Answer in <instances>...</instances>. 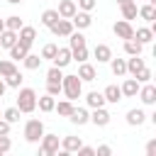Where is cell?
<instances>
[{
  "instance_id": "cell-1",
  "label": "cell",
  "mask_w": 156,
  "mask_h": 156,
  "mask_svg": "<svg viewBox=\"0 0 156 156\" xmlns=\"http://www.w3.org/2000/svg\"><path fill=\"white\" fill-rule=\"evenodd\" d=\"M37 107V93L32 88H22L17 95V110L20 112H32Z\"/></svg>"
},
{
  "instance_id": "cell-2",
  "label": "cell",
  "mask_w": 156,
  "mask_h": 156,
  "mask_svg": "<svg viewBox=\"0 0 156 156\" xmlns=\"http://www.w3.org/2000/svg\"><path fill=\"white\" fill-rule=\"evenodd\" d=\"M24 136H27V141H39L44 136V124L39 119H29L24 124Z\"/></svg>"
},
{
  "instance_id": "cell-3",
  "label": "cell",
  "mask_w": 156,
  "mask_h": 156,
  "mask_svg": "<svg viewBox=\"0 0 156 156\" xmlns=\"http://www.w3.org/2000/svg\"><path fill=\"white\" fill-rule=\"evenodd\" d=\"M61 88L66 90L68 100H76V98L80 95V78H78V76H66V78H63V85H61Z\"/></svg>"
},
{
  "instance_id": "cell-4",
  "label": "cell",
  "mask_w": 156,
  "mask_h": 156,
  "mask_svg": "<svg viewBox=\"0 0 156 156\" xmlns=\"http://www.w3.org/2000/svg\"><path fill=\"white\" fill-rule=\"evenodd\" d=\"M29 44H32V41H24V39H20V41H15V44L10 46V56H12L15 61H20V58H24V56H27V51H29Z\"/></svg>"
},
{
  "instance_id": "cell-5",
  "label": "cell",
  "mask_w": 156,
  "mask_h": 156,
  "mask_svg": "<svg viewBox=\"0 0 156 156\" xmlns=\"http://www.w3.org/2000/svg\"><path fill=\"white\" fill-rule=\"evenodd\" d=\"M115 34L117 37H122V39H132L134 37V29H132V24L127 22V20H122V22H115Z\"/></svg>"
},
{
  "instance_id": "cell-6",
  "label": "cell",
  "mask_w": 156,
  "mask_h": 156,
  "mask_svg": "<svg viewBox=\"0 0 156 156\" xmlns=\"http://www.w3.org/2000/svg\"><path fill=\"white\" fill-rule=\"evenodd\" d=\"M56 149H58V136H56V134H46L44 141H41V154L49 156V154H54Z\"/></svg>"
},
{
  "instance_id": "cell-7",
  "label": "cell",
  "mask_w": 156,
  "mask_h": 156,
  "mask_svg": "<svg viewBox=\"0 0 156 156\" xmlns=\"http://www.w3.org/2000/svg\"><path fill=\"white\" fill-rule=\"evenodd\" d=\"M51 29H54V34H71L73 32V22L71 20H56L54 24H51Z\"/></svg>"
},
{
  "instance_id": "cell-8",
  "label": "cell",
  "mask_w": 156,
  "mask_h": 156,
  "mask_svg": "<svg viewBox=\"0 0 156 156\" xmlns=\"http://www.w3.org/2000/svg\"><path fill=\"white\" fill-rule=\"evenodd\" d=\"M15 41H17V32H15V29H2V32H0V46L10 49Z\"/></svg>"
},
{
  "instance_id": "cell-9",
  "label": "cell",
  "mask_w": 156,
  "mask_h": 156,
  "mask_svg": "<svg viewBox=\"0 0 156 156\" xmlns=\"http://www.w3.org/2000/svg\"><path fill=\"white\" fill-rule=\"evenodd\" d=\"M71 61V49H56V54H54V66H66Z\"/></svg>"
},
{
  "instance_id": "cell-10",
  "label": "cell",
  "mask_w": 156,
  "mask_h": 156,
  "mask_svg": "<svg viewBox=\"0 0 156 156\" xmlns=\"http://www.w3.org/2000/svg\"><path fill=\"white\" fill-rule=\"evenodd\" d=\"M58 15H61V17H73V15H76V2H73V0H61Z\"/></svg>"
},
{
  "instance_id": "cell-11",
  "label": "cell",
  "mask_w": 156,
  "mask_h": 156,
  "mask_svg": "<svg viewBox=\"0 0 156 156\" xmlns=\"http://www.w3.org/2000/svg\"><path fill=\"white\" fill-rule=\"evenodd\" d=\"M93 122H95V124H100V127H102V124H107V122H110V112H107V110H102V107H95V112H93Z\"/></svg>"
},
{
  "instance_id": "cell-12",
  "label": "cell",
  "mask_w": 156,
  "mask_h": 156,
  "mask_svg": "<svg viewBox=\"0 0 156 156\" xmlns=\"http://www.w3.org/2000/svg\"><path fill=\"white\" fill-rule=\"evenodd\" d=\"M90 22H93V20H90L88 12H76V15H73V24L80 27V29H83V27H90Z\"/></svg>"
},
{
  "instance_id": "cell-13",
  "label": "cell",
  "mask_w": 156,
  "mask_h": 156,
  "mask_svg": "<svg viewBox=\"0 0 156 156\" xmlns=\"http://www.w3.org/2000/svg\"><path fill=\"white\" fill-rule=\"evenodd\" d=\"M95 56H98V61H110L112 58V51H110L107 44H98L95 46Z\"/></svg>"
},
{
  "instance_id": "cell-14",
  "label": "cell",
  "mask_w": 156,
  "mask_h": 156,
  "mask_svg": "<svg viewBox=\"0 0 156 156\" xmlns=\"http://www.w3.org/2000/svg\"><path fill=\"white\" fill-rule=\"evenodd\" d=\"M102 95H105V100H110V102H117V100L122 98V90H119L117 85H107Z\"/></svg>"
},
{
  "instance_id": "cell-15",
  "label": "cell",
  "mask_w": 156,
  "mask_h": 156,
  "mask_svg": "<svg viewBox=\"0 0 156 156\" xmlns=\"http://www.w3.org/2000/svg\"><path fill=\"white\" fill-rule=\"evenodd\" d=\"M71 122H73V124H85V122H88V112H85L83 107H78V110L73 107V112H71Z\"/></svg>"
},
{
  "instance_id": "cell-16",
  "label": "cell",
  "mask_w": 156,
  "mask_h": 156,
  "mask_svg": "<svg viewBox=\"0 0 156 156\" xmlns=\"http://www.w3.org/2000/svg\"><path fill=\"white\" fill-rule=\"evenodd\" d=\"M122 15H124L127 20L136 17V5H134V0H122Z\"/></svg>"
},
{
  "instance_id": "cell-17",
  "label": "cell",
  "mask_w": 156,
  "mask_h": 156,
  "mask_svg": "<svg viewBox=\"0 0 156 156\" xmlns=\"http://www.w3.org/2000/svg\"><path fill=\"white\" fill-rule=\"evenodd\" d=\"M78 78H83V80H93V78H95V68H93L90 63H83V66L78 68Z\"/></svg>"
},
{
  "instance_id": "cell-18",
  "label": "cell",
  "mask_w": 156,
  "mask_h": 156,
  "mask_svg": "<svg viewBox=\"0 0 156 156\" xmlns=\"http://www.w3.org/2000/svg\"><path fill=\"white\" fill-rule=\"evenodd\" d=\"M88 105H93V107H102V105H105V95L98 93V90L88 93Z\"/></svg>"
},
{
  "instance_id": "cell-19",
  "label": "cell",
  "mask_w": 156,
  "mask_h": 156,
  "mask_svg": "<svg viewBox=\"0 0 156 156\" xmlns=\"http://www.w3.org/2000/svg\"><path fill=\"white\" fill-rule=\"evenodd\" d=\"M37 102H39V110H44V112H51L54 105H56V102H54V95H49V93H46L44 98H39Z\"/></svg>"
},
{
  "instance_id": "cell-20",
  "label": "cell",
  "mask_w": 156,
  "mask_h": 156,
  "mask_svg": "<svg viewBox=\"0 0 156 156\" xmlns=\"http://www.w3.org/2000/svg\"><path fill=\"white\" fill-rule=\"evenodd\" d=\"M144 117H146L144 110H129V112H127V122H129V124H141Z\"/></svg>"
},
{
  "instance_id": "cell-21",
  "label": "cell",
  "mask_w": 156,
  "mask_h": 156,
  "mask_svg": "<svg viewBox=\"0 0 156 156\" xmlns=\"http://www.w3.org/2000/svg\"><path fill=\"white\" fill-rule=\"evenodd\" d=\"M61 15H58V10H44V15H41V22L46 24V27H51L56 20H58Z\"/></svg>"
},
{
  "instance_id": "cell-22",
  "label": "cell",
  "mask_w": 156,
  "mask_h": 156,
  "mask_svg": "<svg viewBox=\"0 0 156 156\" xmlns=\"http://www.w3.org/2000/svg\"><path fill=\"white\" fill-rule=\"evenodd\" d=\"M141 68H144V61L139 58V54H134V58H129V63H127V71H132V73L136 76Z\"/></svg>"
},
{
  "instance_id": "cell-23",
  "label": "cell",
  "mask_w": 156,
  "mask_h": 156,
  "mask_svg": "<svg viewBox=\"0 0 156 156\" xmlns=\"http://www.w3.org/2000/svg\"><path fill=\"white\" fill-rule=\"evenodd\" d=\"M119 90H122L124 95H136V90H139V83H136L134 78H129V80H127V83H124Z\"/></svg>"
},
{
  "instance_id": "cell-24",
  "label": "cell",
  "mask_w": 156,
  "mask_h": 156,
  "mask_svg": "<svg viewBox=\"0 0 156 156\" xmlns=\"http://www.w3.org/2000/svg\"><path fill=\"white\" fill-rule=\"evenodd\" d=\"M124 49H127V54H141V41H134V37H132L124 41Z\"/></svg>"
},
{
  "instance_id": "cell-25",
  "label": "cell",
  "mask_w": 156,
  "mask_h": 156,
  "mask_svg": "<svg viewBox=\"0 0 156 156\" xmlns=\"http://www.w3.org/2000/svg\"><path fill=\"white\" fill-rule=\"evenodd\" d=\"M24 66H27V68H39V66H41V58H39L37 54H29V51H27V56H24Z\"/></svg>"
},
{
  "instance_id": "cell-26",
  "label": "cell",
  "mask_w": 156,
  "mask_h": 156,
  "mask_svg": "<svg viewBox=\"0 0 156 156\" xmlns=\"http://www.w3.org/2000/svg\"><path fill=\"white\" fill-rule=\"evenodd\" d=\"M61 78H63V76H61V68H58V66L49 68V73H46V80H49V83H61Z\"/></svg>"
},
{
  "instance_id": "cell-27",
  "label": "cell",
  "mask_w": 156,
  "mask_h": 156,
  "mask_svg": "<svg viewBox=\"0 0 156 156\" xmlns=\"http://www.w3.org/2000/svg\"><path fill=\"white\" fill-rule=\"evenodd\" d=\"M78 146H80V139H78V136H66V139H63V149H66V151H76Z\"/></svg>"
},
{
  "instance_id": "cell-28",
  "label": "cell",
  "mask_w": 156,
  "mask_h": 156,
  "mask_svg": "<svg viewBox=\"0 0 156 156\" xmlns=\"http://www.w3.org/2000/svg\"><path fill=\"white\" fill-rule=\"evenodd\" d=\"M80 46H85V37L78 32V34H73L71 32V49H80Z\"/></svg>"
},
{
  "instance_id": "cell-29",
  "label": "cell",
  "mask_w": 156,
  "mask_h": 156,
  "mask_svg": "<svg viewBox=\"0 0 156 156\" xmlns=\"http://www.w3.org/2000/svg\"><path fill=\"white\" fill-rule=\"evenodd\" d=\"M124 71H127V63H124L122 58H112V73H115V76H122Z\"/></svg>"
},
{
  "instance_id": "cell-30",
  "label": "cell",
  "mask_w": 156,
  "mask_h": 156,
  "mask_svg": "<svg viewBox=\"0 0 156 156\" xmlns=\"http://www.w3.org/2000/svg\"><path fill=\"white\" fill-rule=\"evenodd\" d=\"M141 100H144V102H154V100H156V90H154V85H146V88L141 90Z\"/></svg>"
},
{
  "instance_id": "cell-31",
  "label": "cell",
  "mask_w": 156,
  "mask_h": 156,
  "mask_svg": "<svg viewBox=\"0 0 156 156\" xmlns=\"http://www.w3.org/2000/svg\"><path fill=\"white\" fill-rule=\"evenodd\" d=\"M34 27H20V39H24V41H32L34 39Z\"/></svg>"
},
{
  "instance_id": "cell-32",
  "label": "cell",
  "mask_w": 156,
  "mask_h": 156,
  "mask_svg": "<svg viewBox=\"0 0 156 156\" xmlns=\"http://www.w3.org/2000/svg\"><path fill=\"white\" fill-rule=\"evenodd\" d=\"M56 110H58V115H71L73 112V105H71V100H63V102H58V105H54Z\"/></svg>"
},
{
  "instance_id": "cell-33",
  "label": "cell",
  "mask_w": 156,
  "mask_h": 156,
  "mask_svg": "<svg viewBox=\"0 0 156 156\" xmlns=\"http://www.w3.org/2000/svg\"><path fill=\"white\" fill-rule=\"evenodd\" d=\"M17 68H15V63L12 61H0V76H10V73H15Z\"/></svg>"
},
{
  "instance_id": "cell-34",
  "label": "cell",
  "mask_w": 156,
  "mask_h": 156,
  "mask_svg": "<svg viewBox=\"0 0 156 156\" xmlns=\"http://www.w3.org/2000/svg\"><path fill=\"white\" fill-rule=\"evenodd\" d=\"M134 37H136V41H141V44H144V41H151V29H146V27H144V29H136Z\"/></svg>"
},
{
  "instance_id": "cell-35",
  "label": "cell",
  "mask_w": 156,
  "mask_h": 156,
  "mask_svg": "<svg viewBox=\"0 0 156 156\" xmlns=\"http://www.w3.org/2000/svg\"><path fill=\"white\" fill-rule=\"evenodd\" d=\"M2 115H5L7 122H17V119H20V110H17V107H7Z\"/></svg>"
},
{
  "instance_id": "cell-36",
  "label": "cell",
  "mask_w": 156,
  "mask_h": 156,
  "mask_svg": "<svg viewBox=\"0 0 156 156\" xmlns=\"http://www.w3.org/2000/svg\"><path fill=\"white\" fill-rule=\"evenodd\" d=\"M7 78V85H12V88H17L20 83H22V76H20V71H15V73H10V76H5Z\"/></svg>"
},
{
  "instance_id": "cell-37",
  "label": "cell",
  "mask_w": 156,
  "mask_h": 156,
  "mask_svg": "<svg viewBox=\"0 0 156 156\" xmlns=\"http://www.w3.org/2000/svg\"><path fill=\"white\" fill-rule=\"evenodd\" d=\"M5 27H7V29H15V32H17V29L22 27V20H20V17H7Z\"/></svg>"
},
{
  "instance_id": "cell-38",
  "label": "cell",
  "mask_w": 156,
  "mask_h": 156,
  "mask_svg": "<svg viewBox=\"0 0 156 156\" xmlns=\"http://www.w3.org/2000/svg\"><path fill=\"white\" fill-rule=\"evenodd\" d=\"M54 54H56V46H54V44H46V46L41 49V56H44V58H54Z\"/></svg>"
},
{
  "instance_id": "cell-39",
  "label": "cell",
  "mask_w": 156,
  "mask_h": 156,
  "mask_svg": "<svg viewBox=\"0 0 156 156\" xmlns=\"http://www.w3.org/2000/svg\"><path fill=\"white\" fill-rule=\"evenodd\" d=\"M71 56H76L78 61H85V56H88V51H85V46H80V49H73V51H71Z\"/></svg>"
},
{
  "instance_id": "cell-40",
  "label": "cell",
  "mask_w": 156,
  "mask_h": 156,
  "mask_svg": "<svg viewBox=\"0 0 156 156\" xmlns=\"http://www.w3.org/2000/svg\"><path fill=\"white\" fill-rule=\"evenodd\" d=\"M58 90H61V83H49L46 80V93L49 95H58Z\"/></svg>"
},
{
  "instance_id": "cell-41",
  "label": "cell",
  "mask_w": 156,
  "mask_h": 156,
  "mask_svg": "<svg viewBox=\"0 0 156 156\" xmlns=\"http://www.w3.org/2000/svg\"><path fill=\"white\" fill-rule=\"evenodd\" d=\"M141 17H144V20H154V5L141 7Z\"/></svg>"
},
{
  "instance_id": "cell-42",
  "label": "cell",
  "mask_w": 156,
  "mask_h": 156,
  "mask_svg": "<svg viewBox=\"0 0 156 156\" xmlns=\"http://www.w3.org/2000/svg\"><path fill=\"white\" fill-rule=\"evenodd\" d=\"M10 149V139H7V134H0V154H5Z\"/></svg>"
},
{
  "instance_id": "cell-43",
  "label": "cell",
  "mask_w": 156,
  "mask_h": 156,
  "mask_svg": "<svg viewBox=\"0 0 156 156\" xmlns=\"http://www.w3.org/2000/svg\"><path fill=\"white\" fill-rule=\"evenodd\" d=\"M149 78H151V71H149V68L144 66V68H141V71L136 73V80H149Z\"/></svg>"
},
{
  "instance_id": "cell-44",
  "label": "cell",
  "mask_w": 156,
  "mask_h": 156,
  "mask_svg": "<svg viewBox=\"0 0 156 156\" xmlns=\"http://www.w3.org/2000/svg\"><path fill=\"white\" fill-rule=\"evenodd\" d=\"M78 154H80V156H93L95 149H90V146H78Z\"/></svg>"
},
{
  "instance_id": "cell-45",
  "label": "cell",
  "mask_w": 156,
  "mask_h": 156,
  "mask_svg": "<svg viewBox=\"0 0 156 156\" xmlns=\"http://www.w3.org/2000/svg\"><path fill=\"white\" fill-rule=\"evenodd\" d=\"M78 2H80L83 10H93V5H95V0H78Z\"/></svg>"
},
{
  "instance_id": "cell-46",
  "label": "cell",
  "mask_w": 156,
  "mask_h": 156,
  "mask_svg": "<svg viewBox=\"0 0 156 156\" xmlns=\"http://www.w3.org/2000/svg\"><path fill=\"white\" fill-rule=\"evenodd\" d=\"M7 132H10V122H7V119H5V122L0 119V134H7Z\"/></svg>"
},
{
  "instance_id": "cell-47",
  "label": "cell",
  "mask_w": 156,
  "mask_h": 156,
  "mask_svg": "<svg viewBox=\"0 0 156 156\" xmlns=\"http://www.w3.org/2000/svg\"><path fill=\"white\" fill-rule=\"evenodd\" d=\"M146 154H149V156H154V154H156V141H149V146H146Z\"/></svg>"
},
{
  "instance_id": "cell-48",
  "label": "cell",
  "mask_w": 156,
  "mask_h": 156,
  "mask_svg": "<svg viewBox=\"0 0 156 156\" xmlns=\"http://www.w3.org/2000/svg\"><path fill=\"white\" fill-rule=\"evenodd\" d=\"M98 154H100V156H107V154H110V146H98Z\"/></svg>"
},
{
  "instance_id": "cell-49",
  "label": "cell",
  "mask_w": 156,
  "mask_h": 156,
  "mask_svg": "<svg viewBox=\"0 0 156 156\" xmlns=\"http://www.w3.org/2000/svg\"><path fill=\"white\" fill-rule=\"evenodd\" d=\"M2 93H5V83L0 80V98H2Z\"/></svg>"
},
{
  "instance_id": "cell-50",
  "label": "cell",
  "mask_w": 156,
  "mask_h": 156,
  "mask_svg": "<svg viewBox=\"0 0 156 156\" xmlns=\"http://www.w3.org/2000/svg\"><path fill=\"white\" fill-rule=\"evenodd\" d=\"M2 29H5V22H2V20H0V32H2Z\"/></svg>"
},
{
  "instance_id": "cell-51",
  "label": "cell",
  "mask_w": 156,
  "mask_h": 156,
  "mask_svg": "<svg viewBox=\"0 0 156 156\" xmlns=\"http://www.w3.org/2000/svg\"><path fill=\"white\" fill-rule=\"evenodd\" d=\"M10 2H20V0H10Z\"/></svg>"
},
{
  "instance_id": "cell-52",
  "label": "cell",
  "mask_w": 156,
  "mask_h": 156,
  "mask_svg": "<svg viewBox=\"0 0 156 156\" xmlns=\"http://www.w3.org/2000/svg\"><path fill=\"white\" fill-rule=\"evenodd\" d=\"M119 2H122V0H119Z\"/></svg>"
}]
</instances>
